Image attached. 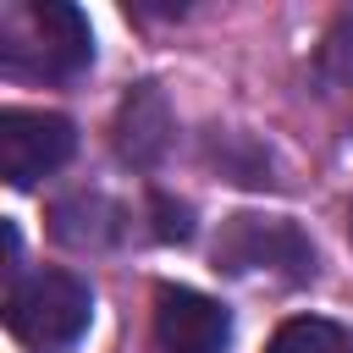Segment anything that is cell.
<instances>
[{
  "label": "cell",
  "instance_id": "cell-2",
  "mask_svg": "<svg viewBox=\"0 0 353 353\" xmlns=\"http://www.w3.org/2000/svg\"><path fill=\"white\" fill-rule=\"evenodd\" d=\"M94 320V292L72 270L17 276L6 292V331L28 353H72Z\"/></svg>",
  "mask_w": 353,
  "mask_h": 353
},
{
  "label": "cell",
  "instance_id": "cell-4",
  "mask_svg": "<svg viewBox=\"0 0 353 353\" xmlns=\"http://www.w3.org/2000/svg\"><path fill=\"white\" fill-rule=\"evenodd\" d=\"M77 149V132L66 116L55 110H0V176L11 188H33L39 176H50L55 165H66Z\"/></svg>",
  "mask_w": 353,
  "mask_h": 353
},
{
  "label": "cell",
  "instance_id": "cell-3",
  "mask_svg": "<svg viewBox=\"0 0 353 353\" xmlns=\"http://www.w3.org/2000/svg\"><path fill=\"white\" fill-rule=\"evenodd\" d=\"M215 265L232 276H281V281H309L314 276V248L292 221L276 215H232L215 237Z\"/></svg>",
  "mask_w": 353,
  "mask_h": 353
},
{
  "label": "cell",
  "instance_id": "cell-7",
  "mask_svg": "<svg viewBox=\"0 0 353 353\" xmlns=\"http://www.w3.org/2000/svg\"><path fill=\"white\" fill-rule=\"evenodd\" d=\"M265 353H353V336L336 325V320H320V314H303V320H287Z\"/></svg>",
  "mask_w": 353,
  "mask_h": 353
},
{
  "label": "cell",
  "instance_id": "cell-5",
  "mask_svg": "<svg viewBox=\"0 0 353 353\" xmlns=\"http://www.w3.org/2000/svg\"><path fill=\"white\" fill-rule=\"evenodd\" d=\"M154 336L165 353H226L232 314L193 287H160L154 292Z\"/></svg>",
  "mask_w": 353,
  "mask_h": 353
},
{
  "label": "cell",
  "instance_id": "cell-1",
  "mask_svg": "<svg viewBox=\"0 0 353 353\" xmlns=\"http://www.w3.org/2000/svg\"><path fill=\"white\" fill-rule=\"evenodd\" d=\"M94 61V33L77 6L11 0L0 6V66L11 77H77Z\"/></svg>",
  "mask_w": 353,
  "mask_h": 353
},
{
  "label": "cell",
  "instance_id": "cell-9",
  "mask_svg": "<svg viewBox=\"0 0 353 353\" xmlns=\"http://www.w3.org/2000/svg\"><path fill=\"white\" fill-rule=\"evenodd\" d=\"M347 237H353V204H347Z\"/></svg>",
  "mask_w": 353,
  "mask_h": 353
},
{
  "label": "cell",
  "instance_id": "cell-8",
  "mask_svg": "<svg viewBox=\"0 0 353 353\" xmlns=\"http://www.w3.org/2000/svg\"><path fill=\"white\" fill-rule=\"evenodd\" d=\"M154 215H160V226H154V232H160L165 243H182V237L193 232V226H188V204H171V199H154Z\"/></svg>",
  "mask_w": 353,
  "mask_h": 353
},
{
  "label": "cell",
  "instance_id": "cell-6",
  "mask_svg": "<svg viewBox=\"0 0 353 353\" xmlns=\"http://www.w3.org/2000/svg\"><path fill=\"white\" fill-rule=\"evenodd\" d=\"M165 143H171V110H165V94H160L154 83H143V88H132L127 105H121L116 149H121V160L149 165V160H160Z\"/></svg>",
  "mask_w": 353,
  "mask_h": 353
}]
</instances>
